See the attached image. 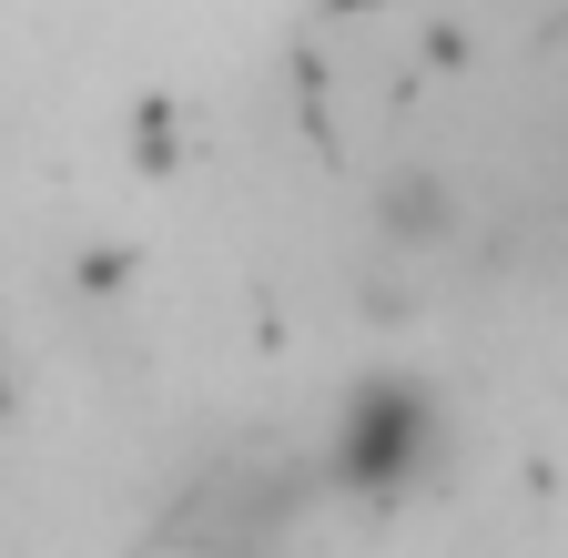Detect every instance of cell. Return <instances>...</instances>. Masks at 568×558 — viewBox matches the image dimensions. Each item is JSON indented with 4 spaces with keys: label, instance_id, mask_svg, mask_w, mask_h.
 <instances>
[{
    "label": "cell",
    "instance_id": "6da1fadb",
    "mask_svg": "<svg viewBox=\"0 0 568 558\" xmlns=\"http://www.w3.org/2000/svg\"><path fill=\"white\" fill-rule=\"evenodd\" d=\"M447 447V406L426 376H366L345 406H335V427H325V487L335 498H366V508H396L406 487H426V467H437Z\"/></svg>",
    "mask_w": 568,
    "mask_h": 558
},
{
    "label": "cell",
    "instance_id": "7a4b0ae2",
    "mask_svg": "<svg viewBox=\"0 0 568 558\" xmlns=\"http://www.w3.org/2000/svg\"><path fill=\"white\" fill-rule=\"evenodd\" d=\"M315 498H325V457H234V467H224V477H213L203 498L183 508V538L234 558V548L284 538Z\"/></svg>",
    "mask_w": 568,
    "mask_h": 558
},
{
    "label": "cell",
    "instance_id": "3957f363",
    "mask_svg": "<svg viewBox=\"0 0 568 558\" xmlns=\"http://www.w3.org/2000/svg\"><path fill=\"white\" fill-rule=\"evenodd\" d=\"M376 224H386L406 254H426V244H447V234H457V193H447L437 173H396L386 203H376Z\"/></svg>",
    "mask_w": 568,
    "mask_h": 558
}]
</instances>
